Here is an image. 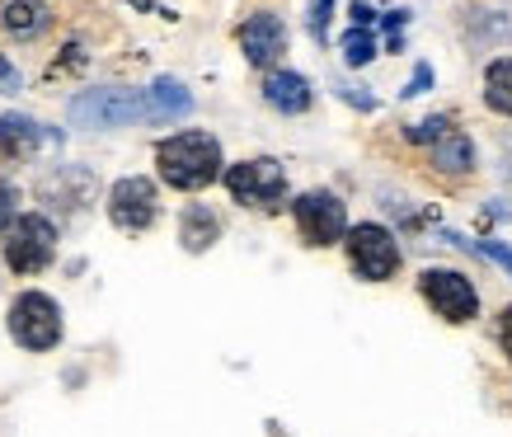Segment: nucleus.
I'll list each match as a JSON object with an SVG mask.
<instances>
[{"label": "nucleus", "mask_w": 512, "mask_h": 437, "mask_svg": "<svg viewBox=\"0 0 512 437\" xmlns=\"http://www.w3.org/2000/svg\"><path fill=\"white\" fill-rule=\"evenodd\" d=\"M15 212H19L15 184H5V179H0V231H10V226H15Z\"/></svg>", "instance_id": "aec40b11"}, {"label": "nucleus", "mask_w": 512, "mask_h": 437, "mask_svg": "<svg viewBox=\"0 0 512 437\" xmlns=\"http://www.w3.org/2000/svg\"><path fill=\"white\" fill-rule=\"evenodd\" d=\"M428 85H433V66H419V71H414V80H409V90H404V99H414V94H423Z\"/></svg>", "instance_id": "393cba45"}, {"label": "nucleus", "mask_w": 512, "mask_h": 437, "mask_svg": "<svg viewBox=\"0 0 512 437\" xmlns=\"http://www.w3.org/2000/svg\"><path fill=\"white\" fill-rule=\"evenodd\" d=\"M226 188H231L235 203L273 212V207L287 198V174H282L278 160H268V156L240 160V165H231V170H226Z\"/></svg>", "instance_id": "423d86ee"}, {"label": "nucleus", "mask_w": 512, "mask_h": 437, "mask_svg": "<svg viewBox=\"0 0 512 437\" xmlns=\"http://www.w3.org/2000/svg\"><path fill=\"white\" fill-rule=\"evenodd\" d=\"M498 344H503V353L512 358V306L498 311Z\"/></svg>", "instance_id": "5701e85b"}, {"label": "nucleus", "mask_w": 512, "mask_h": 437, "mask_svg": "<svg viewBox=\"0 0 512 437\" xmlns=\"http://www.w3.org/2000/svg\"><path fill=\"white\" fill-rule=\"evenodd\" d=\"M10 334L19 348L29 353H47V348L62 344V306L47 297V292H24L10 306Z\"/></svg>", "instance_id": "7ed1b4c3"}, {"label": "nucleus", "mask_w": 512, "mask_h": 437, "mask_svg": "<svg viewBox=\"0 0 512 437\" xmlns=\"http://www.w3.org/2000/svg\"><path fill=\"white\" fill-rule=\"evenodd\" d=\"M484 104L512 118V57L489 62V71H484Z\"/></svg>", "instance_id": "f3484780"}, {"label": "nucleus", "mask_w": 512, "mask_h": 437, "mask_svg": "<svg viewBox=\"0 0 512 437\" xmlns=\"http://www.w3.org/2000/svg\"><path fill=\"white\" fill-rule=\"evenodd\" d=\"M264 99L278 113H306L311 109V80L296 76V71H273L264 80Z\"/></svg>", "instance_id": "ddd939ff"}, {"label": "nucleus", "mask_w": 512, "mask_h": 437, "mask_svg": "<svg viewBox=\"0 0 512 437\" xmlns=\"http://www.w3.org/2000/svg\"><path fill=\"white\" fill-rule=\"evenodd\" d=\"M419 292L442 320H451V325H466V320L480 315V292H475V282H470L466 273H456V268H423Z\"/></svg>", "instance_id": "39448f33"}, {"label": "nucleus", "mask_w": 512, "mask_h": 437, "mask_svg": "<svg viewBox=\"0 0 512 437\" xmlns=\"http://www.w3.org/2000/svg\"><path fill=\"white\" fill-rule=\"evenodd\" d=\"M160 212V198H156V184L151 179H118L109 188V217L118 231H146Z\"/></svg>", "instance_id": "1a4fd4ad"}, {"label": "nucleus", "mask_w": 512, "mask_h": 437, "mask_svg": "<svg viewBox=\"0 0 512 437\" xmlns=\"http://www.w3.org/2000/svg\"><path fill=\"white\" fill-rule=\"evenodd\" d=\"M160 179L170 188H184V193H198L221 174V146L212 132H179V137L160 141L156 151Z\"/></svg>", "instance_id": "f257e3e1"}, {"label": "nucleus", "mask_w": 512, "mask_h": 437, "mask_svg": "<svg viewBox=\"0 0 512 437\" xmlns=\"http://www.w3.org/2000/svg\"><path fill=\"white\" fill-rule=\"evenodd\" d=\"M240 47H245L249 66H273L287 52V29H282V19L273 10H259V15H249L240 24Z\"/></svg>", "instance_id": "9d476101"}, {"label": "nucleus", "mask_w": 512, "mask_h": 437, "mask_svg": "<svg viewBox=\"0 0 512 437\" xmlns=\"http://www.w3.org/2000/svg\"><path fill=\"white\" fill-rule=\"evenodd\" d=\"M141 104H146V118H151V123H174V118H188V113H193V94H188L179 80L160 76L151 90H141Z\"/></svg>", "instance_id": "f8f14e48"}, {"label": "nucleus", "mask_w": 512, "mask_h": 437, "mask_svg": "<svg viewBox=\"0 0 512 437\" xmlns=\"http://www.w3.org/2000/svg\"><path fill=\"white\" fill-rule=\"evenodd\" d=\"M47 141H62V132L33 123L24 113H5V118H0V160H29Z\"/></svg>", "instance_id": "9b49d317"}, {"label": "nucleus", "mask_w": 512, "mask_h": 437, "mask_svg": "<svg viewBox=\"0 0 512 437\" xmlns=\"http://www.w3.org/2000/svg\"><path fill=\"white\" fill-rule=\"evenodd\" d=\"M217 235H221V221L207 212V207H188L184 221H179V240H184V250L188 254H202V250H212L217 245Z\"/></svg>", "instance_id": "4468645a"}, {"label": "nucleus", "mask_w": 512, "mask_h": 437, "mask_svg": "<svg viewBox=\"0 0 512 437\" xmlns=\"http://www.w3.org/2000/svg\"><path fill=\"white\" fill-rule=\"evenodd\" d=\"M296 212V231H301V240L306 245H339L343 235H348V212H343V203L334 198V193H325V188H311V193H301L292 203Z\"/></svg>", "instance_id": "6e6552de"}, {"label": "nucleus", "mask_w": 512, "mask_h": 437, "mask_svg": "<svg viewBox=\"0 0 512 437\" xmlns=\"http://www.w3.org/2000/svg\"><path fill=\"white\" fill-rule=\"evenodd\" d=\"M480 254H489L498 268H508V278H512V250L508 245H498V240H480Z\"/></svg>", "instance_id": "4be33fe9"}, {"label": "nucleus", "mask_w": 512, "mask_h": 437, "mask_svg": "<svg viewBox=\"0 0 512 437\" xmlns=\"http://www.w3.org/2000/svg\"><path fill=\"white\" fill-rule=\"evenodd\" d=\"M0 24H5V33H15V38H33V33L47 29V5L43 0H10Z\"/></svg>", "instance_id": "dca6fc26"}, {"label": "nucleus", "mask_w": 512, "mask_h": 437, "mask_svg": "<svg viewBox=\"0 0 512 437\" xmlns=\"http://www.w3.org/2000/svg\"><path fill=\"white\" fill-rule=\"evenodd\" d=\"M348 264H353L357 278L386 282V278H395V268H400V245H395V235H390L386 226L362 221V226L348 231Z\"/></svg>", "instance_id": "0eeeda50"}, {"label": "nucleus", "mask_w": 512, "mask_h": 437, "mask_svg": "<svg viewBox=\"0 0 512 437\" xmlns=\"http://www.w3.org/2000/svg\"><path fill=\"white\" fill-rule=\"evenodd\" d=\"M137 118H146V104H141L137 90L99 85V90H85L71 99V123L90 127V132H113V127H127Z\"/></svg>", "instance_id": "f03ea898"}, {"label": "nucleus", "mask_w": 512, "mask_h": 437, "mask_svg": "<svg viewBox=\"0 0 512 437\" xmlns=\"http://www.w3.org/2000/svg\"><path fill=\"white\" fill-rule=\"evenodd\" d=\"M451 132V118H423V123L409 127V141H437Z\"/></svg>", "instance_id": "6ab92c4d"}, {"label": "nucleus", "mask_w": 512, "mask_h": 437, "mask_svg": "<svg viewBox=\"0 0 512 437\" xmlns=\"http://www.w3.org/2000/svg\"><path fill=\"white\" fill-rule=\"evenodd\" d=\"M343 57H348V66H367L376 57V38L372 29H353L348 38H343Z\"/></svg>", "instance_id": "a211bd4d"}, {"label": "nucleus", "mask_w": 512, "mask_h": 437, "mask_svg": "<svg viewBox=\"0 0 512 437\" xmlns=\"http://www.w3.org/2000/svg\"><path fill=\"white\" fill-rule=\"evenodd\" d=\"M329 10H334V0H311V33L320 43L329 38Z\"/></svg>", "instance_id": "412c9836"}, {"label": "nucleus", "mask_w": 512, "mask_h": 437, "mask_svg": "<svg viewBox=\"0 0 512 437\" xmlns=\"http://www.w3.org/2000/svg\"><path fill=\"white\" fill-rule=\"evenodd\" d=\"M273 437H282V433H278V428H273Z\"/></svg>", "instance_id": "bb28decb"}, {"label": "nucleus", "mask_w": 512, "mask_h": 437, "mask_svg": "<svg viewBox=\"0 0 512 437\" xmlns=\"http://www.w3.org/2000/svg\"><path fill=\"white\" fill-rule=\"evenodd\" d=\"M433 165L437 170H447V174L475 170V146H470L466 132H456V127H451L447 137H437L433 141Z\"/></svg>", "instance_id": "2eb2a0df"}, {"label": "nucleus", "mask_w": 512, "mask_h": 437, "mask_svg": "<svg viewBox=\"0 0 512 437\" xmlns=\"http://www.w3.org/2000/svg\"><path fill=\"white\" fill-rule=\"evenodd\" d=\"M132 5H141V10H146V5H151V0H132Z\"/></svg>", "instance_id": "a878e982"}, {"label": "nucleus", "mask_w": 512, "mask_h": 437, "mask_svg": "<svg viewBox=\"0 0 512 437\" xmlns=\"http://www.w3.org/2000/svg\"><path fill=\"white\" fill-rule=\"evenodd\" d=\"M57 254V226L43 217V212H29V217H15L10 235H5V264L15 273H43Z\"/></svg>", "instance_id": "20e7f679"}, {"label": "nucleus", "mask_w": 512, "mask_h": 437, "mask_svg": "<svg viewBox=\"0 0 512 437\" xmlns=\"http://www.w3.org/2000/svg\"><path fill=\"white\" fill-rule=\"evenodd\" d=\"M19 85H24V80H19V71L0 57V94H19Z\"/></svg>", "instance_id": "b1692460"}]
</instances>
